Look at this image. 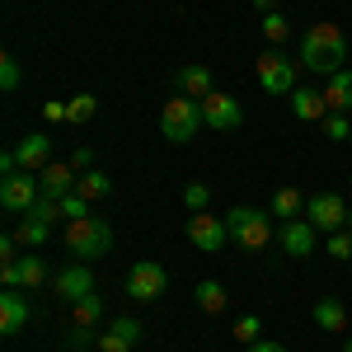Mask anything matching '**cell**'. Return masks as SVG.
<instances>
[{"label": "cell", "mask_w": 352, "mask_h": 352, "mask_svg": "<svg viewBox=\"0 0 352 352\" xmlns=\"http://www.w3.org/2000/svg\"><path fill=\"white\" fill-rule=\"evenodd\" d=\"M94 113H99V99H94V94H76V99L66 104V122H89Z\"/></svg>", "instance_id": "26"}, {"label": "cell", "mask_w": 352, "mask_h": 352, "mask_svg": "<svg viewBox=\"0 0 352 352\" xmlns=\"http://www.w3.org/2000/svg\"><path fill=\"white\" fill-rule=\"evenodd\" d=\"M164 292H169V272L160 263H151V258L132 263V272H127V296L132 300H160Z\"/></svg>", "instance_id": "8"}, {"label": "cell", "mask_w": 352, "mask_h": 352, "mask_svg": "<svg viewBox=\"0 0 352 352\" xmlns=\"http://www.w3.org/2000/svg\"><path fill=\"white\" fill-rule=\"evenodd\" d=\"M263 33H268L272 47H282V43L292 38V24H287V14H277V10H272V14H263Z\"/></svg>", "instance_id": "27"}, {"label": "cell", "mask_w": 352, "mask_h": 352, "mask_svg": "<svg viewBox=\"0 0 352 352\" xmlns=\"http://www.w3.org/2000/svg\"><path fill=\"white\" fill-rule=\"evenodd\" d=\"M38 197H43V184H38L33 169H19V174H5V179H0V207H5V212L28 217Z\"/></svg>", "instance_id": "5"}, {"label": "cell", "mask_w": 352, "mask_h": 352, "mask_svg": "<svg viewBox=\"0 0 352 352\" xmlns=\"http://www.w3.org/2000/svg\"><path fill=\"white\" fill-rule=\"evenodd\" d=\"M343 230H348V235H352V207H348V226H343Z\"/></svg>", "instance_id": "40"}, {"label": "cell", "mask_w": 352, "mask_h": 352, "mask_svg": "<svg viewBox=\"0 0 352 352\" xmlns=\"http://www.w3.org/2000/svg\"><path fill=\"white\" fill-rule=\"evenodd\" d=\"M258 333H263V324H258V315H244L240 324H235V338H240L244 348H249V343H258Z\"/></svg>", "instance_id": "32"}, {"label": "cell", "mask_w": 352, "mask_h": 352, "mask_svg": "<svg viewBox=\"0 0 352 352\" xmlns=\"http://www.w3.org/2000/svg\"><path fill=\"white\" fill-rule=\"evenodd\" d=\"M343 352H352V333H348V343H343Z\"/></svg>", "instance_id": "41"}, {"label": "cell", "mask_w": 352, "mask_h": 352, "mask_svg": "<svg viewBox=\"0 0 352 352\" xmlns=\"http://www.w3.org/2000/svg\"><path fill=\"white\" fill-rule=\"evenodd\" d=\"M348 61V38L338 24H310L300 33V66L315 76H333Z\"/></svg>", "instance_id": "1"}, {"label": "cell", "mask_w": 352, "mask_h": 352, "mask_svg": "<svg viewBox=\"0 0 352 352\" xmlns=\"http://www.w3.org/2000/svg\"><path fill=\"white\" fill-rule=\"evenodd\" d=\"M315 226L310 221H282V230H277V244H282V254H292V258H310L315 254Z\"/></svg>", "instance_id": "14"}, {"label": "cell", "mask_w": 352, "mask_h": 352, "mask_svg": "<svg viewBox=\"0 0 352 352\" xmlns=\"http://www.w3.org/2000/svg\"><path fill=\"white\" fill-rule=\"evenodd\" d=\"M300 212H305V197H300L296 188H277V192H272V217L300 221Z\"/></svg>", "instance_id": "23"}, {"label": "cell", "mask_w": 352, "mask_h": 352, "mask_svg": "<svg viewBox=\"0 0 352 352\" xmlns=\"http://www.w3.org/2000/svg\"><path fill=\"white\" fill-rule=\"evenodd\" d=\"M94 343H99V352H132V343H127V338H118L113 329H104V333H99Z\"/></svg>", "instance_id": "35"}, {"label": "cell", "mask_w": 352, "mask_h": 352, "mask_svg": "<svg viewBox=\"0 0 352 352\" xmlns=\"http://www.w3.org/2000/svg\"><path fill=\"white\" fill-rule=\"evenodd\" d=\"M254 76H258V85L268 94H292L296 89V66H292V56L277 52V47H268V52L254 61Z\"/></svg>", "instance_id": "6"}, {"label": "cell", "mask_w": 352, "mask_h": 352, "mask_svg": "<svg viewBox=\"0 0 352 352\" xmlns=\"http://www.w3.org/2000/svg\"><path fill=\"white\" fill-rule=\"evenodd\" d=\"M71 164H76V174H85V169H94V151H89V146H80V151L71 155Z\"/></svg>", "instance_id": "36"}, {"label": "cell", "mask_w": 352, "mask_h": 352, "mask_svg": "<svg viewBox=\"0 0 352 352\" xmlns=\"http://www.w3.org/2000/svg\"><path fill=\"white\" fill-rule=\"evenodd\" d=\"M52 292L66 300V305H76V300H85L89 292H94V272L85 268V263H71V268H61L52 277Z\"/></svg>", "instance_id": "13"}, {"label": "cell", "mask_w": 352, "mask_h": 352, "mask_svg": "<svg viewBox=\"0 0 352 352\" xmlns=\"http://www.w3.org/2000/svg\"><path fill=\"white\" fill-rule=\"evenodd\" d=\"M28 324V300L19 287H5L0 292V333H19Z\"/></svg>", "instance_id": "16"}, {"label": "cell", "mask_w": 352, "mask_h": 352, "mask_svg": "<svg viewBox=\"0 0 352 352\" xmlns=\"http://www.w3.org/2000/svg\"><path fill=\"white\" fill-rule=\"evenodd\" d=\"M109 329H113V333H118V338H127V343H132V348H136V343H141V333H146V329L136 324L132 315H118V320H113Z\"/></svg>", "instance_id": "30"}, {"label": "cell", "mask_w": 352, "mask_h": 352, "mask_svg": "<svg viewBox=\"0 0 352 352\" xmlns=\"http://www.w3.org/2000/svg\"><path fill=\"white\" fill-rule=\"evenodd\" d=\"M38 184H43V192H47V197H66V192H76L80 174H76V164L52 160L47 169H43V174H38Z\"/></svg>", "instance_id": "17"}, {"label": "cell", "mask_w": 352, "mask_h": 352, "mask_svg": "<svg viewBox=\"0 0 352 352\" xmlns=\"http://www.w3.org/2000/svg\"><path fill=\"white\" fill-rule=\"evenodd\" d=\"M315 324L324 329V333H348V305L333 296L315 300Z\"/></svg>", "instance_id": "21"}, {"label": "cell", "mask_w": 352, "mask_h": 352, "mask_svg": "<svg viewBox=\"0 0 352 352\" xmlns=\"http://www.w3.org/2000/svg\"><path fill=\"white\" fill-rule=\"evenodd\" d=\"M0 282H5V287H19V292H38V287L47 282V263H43L38 254H19L14 263L0 268Z\"/></svg>", "instance_id": "12"}, {"label": "cell", "mask_w": 352, "mask_h": 352, "mask_svg": "<svg viewBox=\"0 0 352 352\" xmlns=\"http://www.w3.org/2000/svg\"><path fill=\"white\" fill-rule=\"evenodd\" d=\"M47 235H52V226H43V221H33V217H24L19 230H14L19 249H38V244H47Z\"/></svg>", "instance_id": "25"}, {"label": "cell", "mask_w": 352, "mask_h": 352, "mask_svg": "<svg viewBox=\"0 0 352 352\" xmlns=\"http://www.w3.org/2000/svg\"><path fill=\"white\" fill-rule=\"evenodd\" d=\"M324 132H329V141H352L348 113H329V118H324Z\"/></svg>", "instance_id": "29"}, {"label": "cell", "mask_w": 352, "mask_h": 352, "mask_svg": "<svg viewBox=\"0 0 352 352\" xmlns=\"http://www.w3.org/2000/svg\"><path fill=\"white\" fill-rule=\"evenodd\" d=\"M174 85H179V94H188V99H207V94H212V71H207V66H179V71H174Z\"/></svg>", "instance_id": "20"}, {"label": "cell", "mask_w": 352, "mask_h": 352, "mask_svg": "<svg viewBox=\"0 0 352 352\" xmlns=\"http://www.w3.org/2000/svg\"><path fill=\"white\" fill-rule=\"evenodd\" d=\"M244 352H287V348H282V343H268V338H258V343H249Z\"/></svg>", "instance_id": "38"}, {"label": "cell", "mask_w": 352, "mask_h": 352, "mask_svg": "<svg viewBox=\"0 0 352 352\" xmlns=\"http://www.w3.org/2000/svg\"><path fill=\"white\" fill-rule=\"evenodd\" d=\"M254 10H258V14H272V10H277V0H254Z\"/></svg>", "instance_id": "39"}, {"label": "cell", "mask_w": 352, "mask_h": 352, "mask_svg": "<svg viewBox=\"0 0 352 352\" xmlns=\"http://www.w3.org/2000/svg\"><path fill=\"white\" fill-rule=\"evenodd\" d=\"M19 80H24V71H19V56L5 52V56H0V89H19Z\"/></svg>", "instance_id": "28"}, {"label": "cell", "mask_w": 352, "mask_h": 352, "mask_svg": "<svg viewBox=\"0 0 352 352\" xmlns=\"http://www.w3.org/2000/svg\"><path fill=\"white\" fill-rule=\"evenodd\" d=\"M292 113H296L300 122H324L329 118V104L320 89H305V85H296L292 89Z\"/></svg>", "instance_id": "18"}, {"label": "cell", "mask_w": 352, "mask_h": 352, "mask_svg": "<svg viewBox=\"0 0 352 352\" xmlns=\"http://www.w3.org/2000/svg\"><path fill=\"white\" fill-rule=\"evenodd\" d=\"M202 127H207V122H202V104L188 99V94H174V99L160 109V132H164V141H174V146L192 141Z\"/></svg>", "instance_id": "3"}, {"label": "cell", "mask_w": 352, "mask_h": 352, "mask_svg": "<svg viewBox=\"0 0 352 352\" xmlns=\"http://www.w3.org/2000/svg\"><path fill=\"white\" fill-rule=\"evenodd\" d=\"M226 226H230V240L244 244V249H254V254L272 240V217L258 212V207H230V212H226Z\"/></svg>", "instance_id": "4"}, {"label": "cell", "mask_w": 352, "mask_h": 352, "mask_svg": "<svg viewBox=\"0 0 352 352\" xmlns=\"http://www.w3.org/2000/svg\"><path fill=\"white\" fill-rule=\"evenodd\" d=\"M104 324V296L99 292H89L85 300L71 305V333H66V343L71 348H85L89 338H94V329Z\"/></svg>", "instance_id": "7"}, {"label": "cell", "mask_w": 352, "mask_h": 352, "mask_svg": "<svg viewBox=\"0 0 352 352\" xmlns=\"http://www.w3.org/2000/svg\"><path fill=\"white\" fill-rule=\"evenodd\" d=\"M66 249H71L80 263H94V258H104V254L113 249L109 221H99V217H76V221H66Z\"/></svg>", "instance_id": "2"}, {"label": "cell", "mask_w": 352, "mask_h": 352, "mask_svg": "<svg viewBox=\"0 0 352 352\" xmlns=\"http://www.w3.org/2000/svg\"><path fill=\"white\" fill-rule=\"evenodd\" d=\"M348 146H352V141H348Z\"/></svg>", "instance_id": "42"}, {"label": "cell", "mask_w": 352, "mask_h": 352, "mask_svg": "<svg viewBox=\"0 0 352 352\" xmlns=\"http://www.w3.org/2000/svg\"><path fill=\"white\" fill-rule=\"evenodd\" d=\"M192 300H197V310H202V315H221V310L230 305V292H226L221 282H197Z\"/></svg>", "instance_id": "22"}, {"label": "cell", "mask_w": 352, "mask_h": 352, "mask_svg": "<svg viewBox=\"0 0 352 352\" xmlns=\"http://www.w3.org/2000/svg\"><path fill=\"white\" fill-rule=\"evenodd\" d=\"M188 240L202 249V254H217L221 244L230 240V226H226V217H217V212H192L188 217Z\"/></svg>", "instance_id": "10"}, {"label": "cell", "mask_w": 352, "mask_h": 352, "mask_svg": "<svg viewBox=\"0 0 352 352\" xmlns=\"http://www.w3.org/2000/svg\"><path fill=\"white\" fill-rule=\"evenodd\" d=\"M61 217H89V197H80V192H66V197H61Z\"/></svg>", "instance_id": "33"}, {"label": "cell", "mask_w": 352, "mask_h": 352, "mask_svg": "<svg viewBox=\"0 0 352 352\" xmlns=\"http://www.w3.org/2000/svg\"><path fill=\"white\" fill-rule=\"evenodd\" d=\"M202 104V122L212 127V132H235L244 122V109L230 99V94H221V89H212L207 99H197Z\"/></svg>", "instance_id": "11"}, {"label": "cell", "mask_w": 352, "mask_h": 352, "mask_svg": "<svg viewBox=\"0 0 352 352\" xmlns=\"http://www.w3.org/2000/svg\"><path fill=\"white\" fill-rule=\"evenodd\" d=\"M329 258H352V235L348 230H333V235H329Z\"/></svg>", "instance_id": "34"}, {"label": "cell", "mask_w": 352, "mask_h": 352, "mask_svg": "<svg viewBox=\"0 0 352 352\" xmlns=\"http://www.w3.org/2000/svg\"><path fill=\"white\" fill-rule=\"evenodd\" d=\"M76 192H80V197H89V202H94V197H109V192H113V179L104 174V169H85L80 184H76Z\"/></svg>", "instance_id": "24"}, {"label": "cell", "mask_w": 352, "mask_h": 352, "mask_svg": "<svg viewBox=\"0 0 352 352\" xmlns=\"http://www.w3.org/2000/svg\"><path fill=\"white\" fill-rule=\"evenodd\" d=\"M184 202H188V212H207V202H212L207 184H188V188H184Z\"/></svg>", "instance_id": "31"}, {"label": "cell", "mask_w": 352, "mask_h": 352, "mask_svg": "<svg viewBox=\"0 0 352 352\" xmlns=\"http://www.w3.org/2000/svg\"><path fill=\"white\" fill-rule=\"evenodd\" d=\"M14 155H19V169H33V174H43V169L52 164V136H43V132L24 136V141L14 146Z\"/></svg>", "instance_id": "15"}, {"label": "cell", "mask_w": 352, "mask_h": 352, "mask_svg": "<svg viewBox=\"0 0 352 352\" xmlns=\"http://www.w3.org/2000/svg\"><path fill=\"white\" fill-rule=\"evenodd\" d=\"M320 94H324L329 113H352V71H348V66H343V71H333Z\"/></svg>", "instance_id": "19"}, {"label": "cell", "mask_w": 352, "mask_h": 352, "mask_svg": "<svg viewBox=\"0 0 352 352\" xmlns=\"http://www.w3.org/2000/svg\"><path fill=\"white\" fill-rule=\"evenodd\" d=\"M305 221H310L315 230L333 235V230H343V226H348V207H343V197H338V192H315V197L305 202Z\"/></svg>", "instance_id": "9"}, {"label": "cell", "mask_w": 352, "mask_h": 352, "mask_svg": "<svg viewBox=\"0 0 352 352\" xmlns=\"http://www.w3.org/2000/svg\"><path fill=\"white\" fill-rule=\"evenodd\" d=\"M43 118L47 122H66V104H43Z\"/></svg>", "instance_id": "37"}]
</instances>
